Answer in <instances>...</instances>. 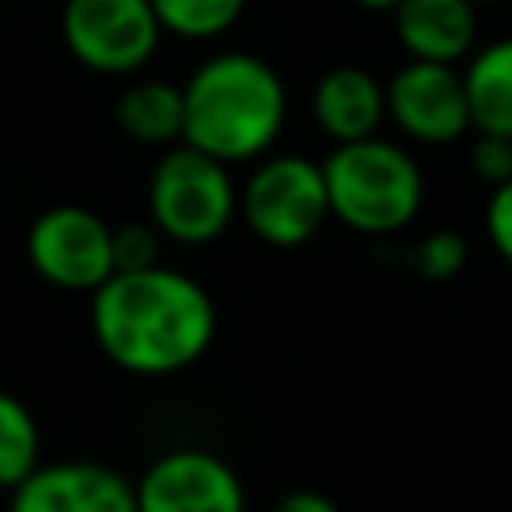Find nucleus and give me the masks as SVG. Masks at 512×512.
<instances>
[{
  "label": "nucleus",
  "instance_id": "f257e3e1",
  "mask_svg": "<svg viewBox=\"0 0 512 512\" xmlns=\"http://www.w3.org/2000/svg\"><path fill=\"white\" fill-rule=\"evenodd\" d=\"M92 332L112 364L136 376H168L204 356L216 336V308L176 268L112 272L92 292Z\"/></svg>",
  "mask_w": 512,
  "mask_h": 512
},
{
  "label": "nucleus",
  "instance_id": "f03ea898",
  "mask_svg": "<svg viewBox=\"0 0 512 512\" xmlns=\"http://www.w3.org/2000/svg\"><path fill=\"white\" fill-rule=\"evenodd\" d=\"M288 96L272 64L248 52L204 60L184 84V144L236 164L276 144Z\"/></svg>",
  "mask_w": 512,
  "mask_h": 512
},
{
  "label": "nucleus",
  "instance_id": "7ed1b4c3",
  "mask_svg": "<svg viewBox=\"0 0 512 512\" xmlns=\"http://www.w3.org/2000/svg\"><path fill=\"white\" fill-rule=\"evenodd\" d=\"M320 168H324L332 216L356 232L368 236L400 232L416 220L424 204L420 164L392 140L364 136L336 144Z\"/></svg>",
  "mask_w": 512,
  "mask_h": 512
},
{
  "label": "nucleus",
  "instance_id": "20e7f679",
  "mask_svg": "<svg viewBox=\"0 0 512 512\" xmlns=\"http://www.w3.org/2000/svg\"><path fill=\"white\" fill-rule=\"evenodd\" d=\"M148 212L160 236L180 244H208L240 212V192L224 160L192 144H180V148H168L152 168Z\"/></svg>",
  "mask_w": 512,
  "mask_h": 512
},
{
  "label": "nucleus",
  "instance_id": "39448f33",
  "mask_svg": "<svg viewBox=\"0 0 512 512\" xmlns=\"http://www.w3.org/2000/svg\"><path fill=\"white\" fill-rule=\"evenodd\" d=\"M240 212L248 228L272 248L308 244L332 216L324 168L308 156L264 160L240 192Z\"/></svg>",
  "mask_w": 512,
  "mask_h": 512
},
{
  "label": "nucleus",
  "instance_id": "423d86ee",
  "mask_svg": "<svg viewBox=\"0 0 512 512\" xmlns=\"http://www.w3.org/2000/svg\"><path fill=\"white\" fill-rule=\"evenodd\" d=\"M60 28L68 52L104 76H124L148 64L164 32L152 0H68Z\"/></svg>",
  "mask_w": 512,
  "mask_h": 512
},
{
  "label": "nucleus",
  "instance_id": "0eeeda50",
  "mask_svg": "<svg viewBox=\"0 0 512 512\" xmlns=\"http://www.w3.org/2000/svg\"><path fill=\"white\" fill-rule=\"evenodd\" d=\"M28 260L56 288L96 292L116 272L112 228L80 204L44 208L28 228Z\"/></svg>",
  "mask_w": 512,
  "mask_h": 512
},
{
  "label": "nucleus",
  "instance_id": "6e6552de",
  "mask_svg": "<svg viewBox=\"0 0 512 512\" xmlns=\"http://www.w3.org/2000/svg\"><path fill=\"white\" fill-rule=\"evenodd\" d=\"M384 108L396 128L420 144H452L472 128L464 72H456V64L408 60L384 84Z\"/></svg>",
  "mask_w": 512,
  "mask_h": 512
},
{
  "label": "nucleus",
  "instance_id": "1a4fd4ad",
  "mask_svg": "<svg viewBox=\"0 0 512 512\" xmlns=\"http://www.w3.org/2000/svg\"><path fill=\"white\" fill-rule=\"evenodd\" d=\"M136 488V512H244V484L212 452L176 448L156 456Z\"/></svg>",
  "mask_w": 512,
  "mask_h": 512
},
{
  "label": "nucleus",
  "instance_id": "9d476101",
  "mask_svg": "<svg viewBox=\"0 0 512 512\" xmlns=\"http://www.w3.org/2000/svg\"><path fill=\"white\" fill-rule=\"evenodd\" d=\"M8 512H136V488L116 468L92 460L36 464L12 488Z\"/></svg>",
  "mask_w": 512,
  "mask_h": 512
},
{
  "label": "nucleus",
  "instance_id": "9b49d317",
  "mask_svg": "<svg viewBox=\"0 0 512 512\" xmlns=\"http://www.w3.org/2000/svg\"><path fill=\"white\" fill-rule=\"evenodd\" d=\"M392 24L412 60L456 64L476 48V4L472 0H400Z\"/></svg>",
  "mask_w": 512,
  "mask_h": 512
},
{
  "label": "nucleus",
  "instance_id": "f8f14e48",
  "mask_svg": "<svg viewBox=\"0 0 512 512\" xmlns=\"http://www.w3.org/2000/svg\"><path fill=\"white\" fill-rule=\"evenodd\" d=\"M312 116H316V124L336 144L376 136L380 120L388 116V108H384V84L372 72L356 68V64L332 68V72L320 76V84L312 92Z\"/></svg>",
  "mask_w": 512,
  "mask_h": 512
},
{
  "label": "nucleus",
  "instance_id": "ddd939ff",
  "mask_svg": "<svg viewBox=\"0 0 512 512\" xmlns=\"http://www.w3.org/2000/svg\"><path fill=\"white\" fill-rule=\"evenodd\" d=\"M464 92L472 128L512 140V36L472 52L464 68Z\"/></svg>",
  "mask_w": 512,
  "mask_h": 512
},
{
  "label": "nucleus",
  "instance_id": "4468645a",
  "mask_svg": "<svg viewBox=\"0 0 512 512\" xmlns=\"http://www.w3.org/2000/svg\"><path fill=\"white\" fill-rule=\"evenodd\" d=\"M120 128L140 144H172L184 140V88L168 80H140L124 88L116 104Z\"/></svg>",
  "mask_w": 512,
  "mask_h": 512
},
{
  "label": "nucleus",
  "instance_id": "2eb2a0df",
  "mask_svg": "<svg viewBox=\"0 0 512 512\" xmlns=\"http://www.w3.org/2000/svg\"><path fill=\"white\" fill-rule=\"evenodd\" d=\"M40 464V428L24 400L0 392V488H16Z\"/></svg>",
  "mask_w": 512,
  "mask_h": 512
},
{
  "label": "nucleus",
  "instance_id": "dca6fc26",
  "mask_svg": "<svg viewBox=\"0 0 512 512\" xmlns=\"http://www.w3.org/2000/svg\"><path fill=\"white\" fill-rule=\"evenodd\" d=\"M152 12L164 32L184 40H212L240 20L244 0H152Z\"/></svg>",
  "mask_w": 512,
  "mask_h": 512
},
{
  "label": "nucleus",
  "instance_id": "f3484780",
  "mask_svg": "<svg viewBox=\"0 0 512 512\" xmlns=\"http://www.w3.org/2000/svg\"><path fill=\"white\" fill-rule=\"evenodd\" d=\"M468 264V240L460 232H432L412 248V268L424 280H452Z\"/></svg>",
  "mask_w": 512,
  "mask_h": 512
},
{
  "label": "nucleus",
  "instance_id": "a211bd4d",
  "mask_svg": "<svg viewBox=\"0 0 512 512\" xmlns=\"http://www.w3.org/2000/svg\"><path fill=\"white\" fill-rule=\"evenodd\" d=\"M112 264L116 272H144L160 264V228L156 224H124L112 228Z\"/></svg>",
  "mask_w": 512,
  "mask_h": 512
},
{
  "label": "nucleus",
  "instance_id": "6ab92c4d",
  "mask_svg": "<svg viewBox=\"0 0 512 512\" xmlns=\"http://www.w3.org/2000/svg\"><path fill=\"white\" fill-rule=\"evenodd\" d=\"M472 172L476 180H484L488 188L512 180V140L508 136H492V132H476V144H472Z\"/></svg>",
  "mask_w": 512,
  "mask_h": 512
},
{
  "label": "nucleus",
  "instance_id": "aec40b11",
  "mask_svg": "<svg viewBox=\"0 0 512 512\" xmlns=\"http://www.w3.org/2000/svg\"><path fill=\"white\" fill-rule=\"evenodd\" d=\"M484 232H488V244L512 264V180L492 188L484 208Z\"/></svg>",
  "mask_w": 512,
  "mask_h": 512
},
{
  "label": "nucleus",
  "instance_id": "412c9836",
  "mask_svg": "<svg viewBox=\"0 0 512 512\" xmlns=\"http://www.w3.org/2000/svg\"><path fill=\"white\" fill-rule=\"evenodd\" d=\"M272 512H340V508H336L332 496H324V492H316V488H296V492L280 496Z\"/></svg>",
  "mask_w": 512,
  "mask_h": 512
},
{
  "label": "nucleus",
  "instance_id": "4be33fe9",
  "mask_svg": "<svg viewBox=\"0 0 512 512\" xmlns=\"http://www.w3.org/2000/svg\"><path fill=\"white\" fill-rule=\"evenodd\" d=\"M360 8H368V12H392L400 0H356Z\"/></svg>",
  "mask_w": 512,
  "mask_h": 512
},
{
  "label": "nucleus",
  "instance_id": "5701e85b",
  "mask_svg": "<svg viewBox=\"0 0 512 512\" xmlns=\"http://www.w3.org/2000/svg\"><path fill=\"white\" fill-rule=\"evenodd\" d=\"M472 4H496V0H472Z\"/></svg>",
  "mask_w": 512,
  "mask_h": 512
}]
</instances>
